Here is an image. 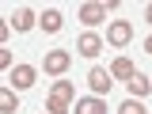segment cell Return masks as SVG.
Instances as JSON below:
<instances>
[{"label": "cell", "mask_w": 152, "mask_h": 114, "mask_svg": "<svg viewBox=\"0 0 152 114\" xmlns=\"http://www.w3.org/2000/svg\"><path fill=\"white\" fill-rule=\"evenodd\" d=\"M76 114H107V99H99V95H84V99H76Z\"/></svg>", "instance_id": "cell-7"}, {"label": "cell", "mask_w": 152, "mask_h": 114, "mask_svg": "<svg viewBox=\"0 0 152 114\" xmlns=\"http://www.w3.org/2000/svg\"><path fill=\"white\" fill-rule=\"evenodd\" d=\"M129 38H133V23L129 19H110L107 42H110V46H129Z\"/></svg>", "instance_id": "cell-2"}, {"label": "cell", "mask_w": 152, "mask_h": 114, "mask_svg": "<svg viewBox=\"0 0 152 114\" xmlns=\"http://www.w3.org/2000/svg\"><path fill=\"white\" fill-rule=\"evenodd\" d=\"M118 114H145V103H141V99H126V103L118 107Z\"/></svg>", "instance_id": "cell-15"}, {"label": "cell", "mask_w": 152, "mask_h": 114, "mask_svg": "<svg viewBox=\"0 0 152 114\" xmlns=\"http://www.w3.org/2000/svg\"><path fill=\"white\" fill-rule=\"evenodd\" d=\"M145 50H148V53H152V34H148V38H145Z\"/></svg>", "instance_id": "cell-17"}, {"label": "cell", "mask_w": 152, "mask_h": 114, "mask_svg": "<svg viewBox=\"0 0 152 114\" xmlns=\"http://www.w3.org/2000/svg\"><path fill=\"white\" fill-rule=\"evenodd\" d=\"M34 76H38L34 65H15V69L8 72V80H12L15 91H27V88H34Z\"/></svg>", "instance_id": "cell-4"}, {"label": "cell", "mask_w": 152, "mask_h": 114, "mask_svg": "<svg viewBox=\"0 0 152 114\" xmlns=\"http://www.w3.org/2000/svg\"><path fill=\"white\" fill-rule=\"evenodd\" d=\"M69 65H72V53H69V50H50V53L42 57V69H46L50 76L69 72Z\"/></svg>", "instance_id": "cell-1"}, {"label": "cell", "mask_w": 152, "mask_h": 114, "mask_svg": "<svg viewBox=\"0 0 152 114\" xmlns=\"http://www.w3.org/2000/svg\"><path fill=\"white\" fill-rule=\"evenodd\" d=\"M0 65H4V69H8V72H12V69H15V65H12V50H0Z\"/></svg>", "instance_id": "cell-16"}, {"label": "cell", "mask_w": 152, "mask_h": 114, "mask_svg": "<svg viewBox=\"0 0 152 114\" xmlns=\"http://www.w3.org/2000/svg\"><path fill=\"white\" fill-rule=\"evenodd\" d=\"M110 76H114V80H133V76H137V65H133L129 57H114Z\"/></svg>", "instance_id": "cell-9"}, {"label": "cell", "mask_w": 152, "mask_h": 114, "mask_svg": "<svg viewBox=\"0 0 152 114\" xmlns=\"http://www.w3.org/2000/svg\"><path fill=\"white\" fill-rule=\"evenodd\" d=\"M107 19V4H80V23L84 27H99Z\"/></svg>", "instance_id": "cell-6"}, {"label": "cell", "mask_w": 152, "mask_h": 114, "mask_svg": "<svg viewBox=\"0 0 152 114\" xmlns=\"http://www.w3.org/2000/svg\"><path fill=\"white\" fill-rule=\"evenodd\" d=\"M145 19H148V23H152V4H148V8H145Z\"/></svg>", "instance_id": "cell-18"}, {"label": "cell", "mask_w": 152, "mask_h": 114, "mask_svg": "<svg viewBox=\"0 0 152 114\" xmlns=\"http://www.w3.org/2000/svg\"><path fill=\"white\" fill-rule=\"evenodd\" d=\"M12 23H15V31H19V34H27V31L34 27L38 19H34V12H31V8H15V19H12Z\"/></svg>", "instance_id": "cell-11"}, {"label": "cell", "mask_w": 152, "mask_h": 114, "mask_svg": "<svg viewBox=\"0 0 152 114\" xmlns=\"http://www.w3.org/2000/svg\"><path fill=\"white\" fill-rule=\"evenodd\" d=\"M46 114H72V103H69V99L50 95V99H46Z\"/></svg>", "instance_id": "cell-14"}, {"label": "cell", "mask_w": 152, "mask_h": 114, "mask_svg": "<svg viewBox=\"0 0 152 114\" xmlns=\"http://www.w3.org/2000/svg\"><path fill=\"white\" fill-rule=\"evenodd\" d=\"M50 95H57V99H69V103H72V95H76V84H72V80H53Z\"/></svg>", "instance_id": "cell-12"}, {"label": "cell", "mask_w": 152, "mask_h": 114, "mask_svg": "<svg viewBox=\"0 0 152 114\" xmlns=\"http://www.w3.org/2000/svg\"><path fill=\"white\" fill-rule=\"evenodd\" d=\"M0 110H4V114H15V110H19L15 88H4V91H0Z\"/></svg>", "instance_id": "cell-13"}, {"label": "cell", "mask_w": 152, "mask_h": 114, "mask_svg": "<svg viewBox=\"0 0 152 114\" xmlns=\"http://www.w3.org/2000/svg\"><path fill=\"white\" fill-rule=\"evenodd\" d=\"M76 53H80V57H99V53H103V38L95 34V31L80 34V38H76Z\"/></svg>", "instance_id": "cell-5"}, {"label": "cell", "mask_w": 152, "mask_h": 114, "mask_svg": "<svg viewBox=\"0 0 152 114\" xmlns=\"http://www.w3.org/2000/svg\"><path fill=\"white\" fill-rule=\"evenodd\" d=\"M88 88H91V95H99V99H103V95H110L114 76L107 72V69H99V65H95L91 72H88Z\"/></svg>", "instance_id": "cell-3"}, {"label": "cell", "mask_w": 152, "mask_h": 114, "mask_svg": "<svg viewBox=\"0 0 152 114\" xmlns=\"http://www.w3.org/2000/svg\"><path fill=\"white\" fill-rule=\"evenodd\" d=\"M126 88H129V99H145V95L152 91V80L145 72H137L133 80H126Z\"/></svg>", "instance_id": "cell-10"}, {"label": "cell", "mask_w": 152, "mask_h": 114, "mask_svg": "<svg viewBox=\"0 0 152 114\" xmlns=\"http://www.w3.org/2000/svg\"><path fill=\"white\" fill-rule=\"evenodd\" d=\"M38 27H42V31H46V34H57V31H61V27H65V15H61V12H57V8H46V15L38 19Z\"/></svg>", "instance_id": "cell-8"}]
</instances>
